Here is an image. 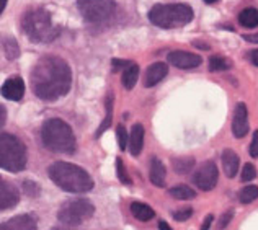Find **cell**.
<instances>
[{
    "label": "cell",
    "instance_id": "cell-1",
    "mask_svg": "<svg viewBox=\"0 0 258 230\" xmlns=\"http://www.w3.org/2000/svg\"><path fill=\"white\" fill-rule=\"evenodd\" d=\"M72 85L71 65L57 56H44L31 70V89L38 98L54 101L69 93Z\"/></svg>",
    "mask_w": 258,
    "mask_h": 230
},
{
    "label": "cell",
    "instance_id": "cell-2",
    "mask_svg": "<svg viewBox=\"0 0 258 230\" xmlns=\"http://www.w3.org/2000/svg\"><path fill=\"white\" fill-rule=\"evenodd\" d=\"M51 181L67 193H88L93 189V180L84 168L69 162H54L47 168Z\"/></svg>",
    "mask_w": 258,
    "mask_h": 230
},
{
    "label": "cell",
    "instance_id": "cell-3",
    "mask_svg": "<svg viewBox=\"0 0 258 230\" xmlns=\"http://www.w3.org/2000/svg\"><path fill=\"white\" fill-rule=\"evenodd\" d=\"M22 30L33 43H52L60 35V28L54 25L51 13L41 7H33L23 13Z\"/></svg>",
    "mask_w": 258,
    "mask_h": 230
},
{
    "label": "cell",
    "instance_id": "cell-4",
    "mask_svg": "<svg viewBox=\"0 0 258 230\" xmlns=\"http://www.w3.org/2000/svg\"><path fill=\"white\" fill-rule=\"evenodd\" d=\"M43 145L51 152L57 154H74L77 148L76 136L71 126L62 119H47L41 129Z\"/></svg>",
    "mask_w": 258,
    "mask_h": 230
},
{
    "label": "cell",
    "instance_id": "cell-5",
    "mask_svg": "<svg viewBox=\"0 0 258 230\" xmlns=\"http://www.w3.org/2000/svg\"><path fill=\"white\" fill-rule=\"evenodd\" d=\"M195 18L193 9L186 4H157L149 12V20L159 28H180Z\"/></svg>",
    "mask_w": 258,
    "mask_h": 230
},
{
    "label": "cell",
    "instance_id": "cell-6",
    "mask_svg": "<svg viewBox=\"0 0 258 230\" xmlns=\"http://www.w3.org/2000/svg\"><path fill=\"white\" fill-rule=\"evenodd\" d=\"M26 162H28V152L22 139L13 134H0V168L18 173L25 170Z\"/></svg>",
    "mask_w": 258,
    "mask_h": 230
},
{
    "label": "cell",
    "instance_id": "cell-7",
    "mask_svg": "<svg viewBox=\"0 0 258 230\" xmlns=\"http://www.w3.org/2000/svg\"><path fill=\"white\" fill-rule=\"evenodd\" d=\"M93 214H95L93 202L84 198H77V199H71L64 202L62 207H60L57 212V219L66 225L76 227V225L84 224V222L90 219Z\"/></svg>",
    "mask_w": 258,
    "mask_h": 230
},
{
    "label": "cell",
    "instance_id": "cell-8",
    "mask_svg": "<svg viewBox=\"0 0 258 230\" xmlns=\"http://www.w3.org/2000/svg\"><path fill=\"white\" fill-rule=\"evenodd\" d=\"M79 12L90 25H101L110 22L116 13L114 0H77Z\"/></svg>",
    "mask_w": 258,
    "mask_h": 230
},
{
    "label": "cell",
    "instance_id": "cell-9",
    "mask_svg": "<svg viewBox=\"0 0 258 230\" xmlns=\"http://www.w3.org/2000/svg\"><path fill=\"white\" fill-rule=\"evenodd\" d=\"M217 178H219L217 167L214 162L209 160V162H205L200 168H196V172L193 175V183L198 186L201 191H211L217 185Z\"/></svg>",
    "mask_w": 258,
    "mask_h": 230
},
{
    "label": "cell",
    "instance_id": "cell-10",
    "mask_svg": "<svg viewBox=\"0 0 258 230\" xmlns=\"http://www.w3.org/2000/svg\"><path fill=\"white\" fill-rule=\"evenodd\" d=\"M168 64H172L178 69H195V67L201 65L203 59L201 56L195 52H186V51H172L167 56Z\"/></svg>",
    "mask_w": 258,
    "mask_h": 230
},
{
    "label": "cell",
    "instance_id": "cell-11",
    "mask_svg": "<svg viewBox=\"0 0 258 230\" xmlns=\"http://www.w3.org/2000/svg\"><path fill=\"white\" fill-rule=\"evenodd\" d=\"M20 193L12 181L0 177V211H7L18 204Z\"/></svg>",
    "mask_w": 258,
    "mask_h": 230
},
{
    "label": "cell",
    "instance_id": "cell-12",
    "mask_svg": "<svg viewBox=\"0 0 258 230\" xmlns=\"http://www.w3.org/2000/svg\"><path fill=\"white\" fill-rule=\"evenodd\" d=\"M0 95H2L4 98L10 100V101H20L25 95L23 79L18 77V75H13L10 79H7L5 84L2 85V89H0Z\"/></svg>",
    "mask_w": 258,
    "mask_h": 230
},
{
    "label": "cell",
    "instance_id": "cell-13",
    "mask_svg": "<svg viewBox=\"0 0 258 230\" xmlns=\"http://www.w3.org/2000/svg\"><path fill=\"white\" fill-rule=\"evenodd\" d=\"M0 230H38V220L31 214L15 215L0 224Z\"/></svg>",
    "mask_w": 258,
    "mask_h": 230
},
{
    "label": "cell",
    "instance_id": "cell-14",
    "mask_svg": "<svg viewBox=\"0 0 258 230\" xmlns=\"http://www.w3.org/2000/svg\"><path fill=\"white\" fill-rule=\"evenodd\" d=\"M248 111L243 103H237L234 111V121H232V132L237 139H242L248 132Z\"/></svg>",
    "mask_w": 258,
    "mask_h": 230
},
{
    "label": "cell",
    "instance_id": "cell-15",
    "mask_svg": "<svg viewBox=\"0 0 258 230\" xmlns=\"http://www.w3.org/2000/svg\"><path fill=\"white\" fill-rule=\"evenodd\" d=\"M167 73H168V65L165 62H154L146 72L144 85L147 87V89H151V87L162 82V80L165 79Z\"/></svg>",
    "mask_w": 258,
    "mask_h": 230
},
{
    "label": "cell",
    "instance_id": "cell-16",
    "mask_svg": "<svg viewBox=\"0 0 258 230\" xmlns=\"http://www.w3.org/2000/svg\"><path fill=\"white\" fill-rule=\"evenodd\" d=\"M129 152H131L133 157H138L142 152V147H144V127L142 124H134L131 134H129Z\"/></svg>",
    "mask_w": 258,
    "mask_h": 230
},
{
    "label": "cell",
    "instance_id": "cell-17",
    "mask_svg": "<svg viewBox=\"0 0 258 230\" xmlns=\"http://www.w3.org/2000/svg\"><path fill=\"white\" fill-rule=\"evenodd\" d=\"M222 168H224V173H226L227 178H234L237 172H239V165H240V160H239V155H237L234 150H227L222 152Z\"/></svg>",
    "mask_w": 258,
    "mask_h": 230
},
{
    "label": "cell",
    "instance_id": "cell-18",
    "mask_svg": "<svg viewBox=\"0 0 258 230\" xmlns=\"http://www.w3.org/2000/svg\"><path fill=\"white\" fill-rule=\"evenodd\" d=\"M165 177H167V172H165L164 164H162L157 157H154L151 160V172H149L151 183L157 188H164L165 186Z\"/></svg>",
    "mask_w": 258,
    "mask_h": 230
},
{
    "label": "cell",
    "instance_id": "cell-19",
    "mask_svg": "<svg viewBox=\"0 0 258 230\" xmlns=\"http://www.w3.org/2000/svg\"><path fill=\"white\" fill-rule=\"evenodd\" d=\"M131 214L141 222L151 220V219H154V215H155L154 209L151 206L146 204V202H139V201H136L131 204Z\"/></svg>",
    "mask_w": 258,
    "mask_h": 230
},
{
    "label": "cell",
    "instance_id": "cell-20",
    "mask_svg": "<svg viewBox=\"0 0 258 230\" xmlns=\"http://www.w3.org/2000/svg\"><path fill=\"white\" fill-rule=\"evenodd\" d=\"M138 77H139V65L131 62L127 67H124L123 77H121V82L126 90H133L134 85L138 84Z\"/></svg>",
    "mask_w": 258,
    "mask_h": 230
},
{
    "label": "cell",
    "instance_id": "cell-21",
    "mask_svg": "<svg viewBox=\"0 0 258 230\" xmlns=\"http://www.w3.org/2000/svg\"><path fill=\"white\" fill-rule=\"evenodd\" d=\"M239 23L245 28H256L258 26V10L256 9H245L240 12Z\"/></svg>",
    "mask_w": 258,
    "mask_h": 230
},
{
    "label": "cell",
    "instance_id": "cell-22",
    "mask_svg": "<svg viewBox=\"0 0 258 230\" xmlns=\"http://www.w3.org/2000/svg\"><path fill=\"white\" fill-rule=\"evenodd\" d=\"M168 193H170V196L173 199H178V201H189V199H193L196 196V193L193 191V189L189 186H186V185L173 186Z\"/></svg>",
    "mask_w": 258,
    "mask_h": 230
},
{
    "label": "cell",
    "instance_id": "cell-23",
    "mask_svg": "<svg viewBox=\"0 0 258 230\" xmlns=\"http://www.w3.org/2000/svg\"><path fill=\"white\" fill-rule=\"evenodd\" d=\"M173 170L180 175H185L188 172H191V168L195 167V159L193 157H180L172 160Z\"/></svg>",
    "mask_w": 258,
    "mask_h": 230
},
{
    "label": "cell",
    "instance_id": "cell-24",
    "mask_svg": "<svg viewBox=\"0 0 258 230\" xmlns=\"http://www.w3.org/2000/svg\"><path fill=\"white\" fill-rule=\"evenodd\" d=\"M258 198V186L255 185H248V186H243L240 191H239V201L242 204H250Z\"/></svg>",
    "mask_w": 258,
    "mask_h": 230
},
{
    "label": "cell",
    "instance_id": "cell-25",
    "mask_svg": "<svg viewBox=\"0 0 258 230\" xmlns=\"http://www.w3.org/2000/svg\"><path fill=\"white\" fill-rule=\"evenodd\" d=\"M111 116H113V95L110 93V95H108V100H106V118H105L103 123H101V126L98 127L97 137H100L101 134H103L108 129V127H110V124H111Z\"/></svg>",
    "mask_w": 258,
    "mask_h": 230
},
{
    "label": "cell",
    "instance_id": "cell-26",
    "mask_svg": "<svg viewBox=\"0 0 258 230\" xmlns=\"http://www.w3.org/2000/svg\"><path fill=\"white\" fill-rule=\"evenodd\" d=\"M230 69V62L222 56H213L209 59V70L211 72H221Z\"/></svg>",
    "mask_w": 258,
    "mask_h": 230
},
{
    "label": "cell",
    "instance_id": "cell-27",
    "mask_svg": "<svg viewBox=\"0 0 258 230\" xmlns=\"http://www.w3.org/2000/svg\"><path fill=\"white\" fill-rule=\"evenodd\" d=\"M4 51L9 59H17L20 56V47L18 43L13 38H5L4 39Z\"/></svg>",
    "mask_w": 258,
    "mask_h": 230
},
{
    "label": "cell",
    "instance_id": "cell-28",
    "mask_svg": "<svg viewBox=\"0 0 258 230\" xmlns=\"http://www.w3.org/2000/svg\"><path fill=\"white\" fill-rule=\"evenodd\" d=\"M116 175H118V178L121 183H124V185H131V178H129V175L126 172V167L123 164V160L118 159L116 160Z\"/></svg>",
    "mask_w": 258,
    "mask_h": 230
},
{
    "label": "cell",
    "instance_id": "cell-29",
    "mask_svg": "<svg viewBox=\"0 0 258 230\" xmlns=\"http://www.w3.org/2000/svg\"><path fill=\"white\" fill-rule=\"evenodd\" d=\"M116 137H118V145H119V148H121V150H126L127 142H129V136H127V132L124 129V126H118Z\"/></svg>",
    "mask_w": 258,
    "mask_h": 230
},
{
    "label": "cell",
    "instance_id": "cell-30",
    "mask_svg": "<svg viewBox=\"0 0 258 230\" xmlns=\"http://www.w3.org/2000/svg\"><path fill=\"white\" fill-rule=\"evenodd\" d=\"M256 177V170L252 164H245L242 168V181H252Z\"/></svg>",
    "mask_w": 258,
    "mask_h": 230
},
{
    "label": "cell",
    "instance_id": "cell-31",
    "mask_svg": "<svg viewBox=\"0 0 258 230\" xmlns=\"http://www.w3.org/2000/svg\"><path fill=\"white\" fill-rule=\"evenodd\" d=\"M191 215H193V209L191 207H183V209H180V211L173 212V219L178 220V222H185V220H188L189 217H191Z\"/></svg>",
    "mask_w": 258,
    "mask_h": 230
},
{
    "label": "cell",
    "instance_id": "cell-32",
    "mask_svg": "<svg viewBox=\"0 0 258 230\" xmlns=\"http://www.w3.org/2000/svg\"><path fill=\"white\" fill-rule=\"evenodd\" d=\"M232 217H234V211L230 209V211H226L224 212L221 217H219V222H217V228L219 230H222V228H226L229 224H230V220H232Z\"/></svg>",
    "mask_w": 258,
    "mask_h": 230
},
{
    "label": "cell",
    "instance_id": "cell-33",
    "mask_svg": "<svg viewBox=\"0 0 258 230\" xmlns=\"http://www.w3.org/2000/svg\"><path fill=\"white\" fill-rule=\"evenodd\" d=\"M250 155L253 159L258 157V131L253 134V139H252V144H250Z\"/></svg>",
    "mask_w": 258,
    "mask_h": 230
},
{
    "label": "cell",
    "instance_id": "cell-34",
    "mask_svg": "<svg viewBox=\"0 0 258 230\" xmlns=\"http://www.w3.org/2000/svg\"><path fill=\"white\" fill-rule=\"evenodd\" d=\"M213 220H214V217L211 214L206 215V219H205V222H203V225H201V230H209V227H211V224H213Z\"/></svg>",
    "mask_w": 258,
    "mask_h": 230
},
{
    "label": "cell",
    "instance_id": "cell-35",
    "mask_svg": "<svg viewBox=\"0 0 258 230\" xmlns=\"http://www.w3.org/2000/svg\"><path fill=\"white\" fill-rule=\"evenodd\" d=\"M5 121H7V110L4 105H0V127L5 124Z\"/></svg>",
    "mask_w": 258,
    "mask_h": 230
},
{
    "label": "cell",
    "instance_id": "cell-36",
    "mask_svg": "<svg viewBox=\"0 0 258 230\" xmlns=\"http://www.w3.org/2000/svg\"><path fill=\"white\" fill-rule=\"evenodd\" d=\"M129 64V60H118V59H114L113 60V65H114V69H118V67H127Z\"/></svg>",
    "mask_w": 258,
    "mask_h": 230
},
{
    "label": "cell",
    "instance_id": "cell-37",
    "mask_svg": "<svg viewBox=\"0 0 258 230\" xmlns=\"http://www.w3.org/2000/svg\"><path fill=\"white\" fill-rule=\"evenodd\" d=\"M250 60H252V64L258 67V49L252 51L250 52Z\"/></svg>",
    "mask_w": 258,
    "mask_h": 230
},
{
    "label": "cell",
    "instance_id": "cell-38",
    "mask_svg": "<svg viewBox=\"0 0 258 230\" xmlns=\"http://www.w3.org/2000/svg\"><path fill=\"white\" fill-rule=\"evenodd\" d=\"M159 230H173L165 220H159Z\"/></svg>",
    "mask_w": 258,
    "mask_h": 230
},
{
    "label": "cell",
    "instance_id": "cell-39",
    "mask_svg": "<svg viewBox=\"0 0 258 230\" xmlns=\"http://www.w3.org/2000/svg\"><path fill=\"white\" fill-rule=\"evenodd\" d=\"M5 5H7V0H0V15H2V12L5 9Z\"/></svg>",
    "mask_w": 258,
    "mask_h": 230
},
{
    "label": "cell",
    "instance_id": "cell-40",
    "mask_svg": "<svg viewBox=\"0 0 258 230\" xmlns=\"http://www.w3.org/2000/svg\"><path fill=\"white\" fill-rule=\"evenodd\" d=\"M206 4H214V2H217V0H205Z\"/></svg>",
    "mask_w": 258,
    "mask_h": 230
},
{
    "label": "cell",
    "instance_id": "cell-41",
    "mask_svg": "<svg viewBox=\"0 0 258 230\" xmlns=\"http://www.w3.org/2000/svg\"><path fill=\"white\" fill-rule=\"evenodd\" d=\"M51 230H67V228H60V227H54V228H51Z\"/></svg>",
    "mask_w": 258,
    "mask_h": 230
}]
</instances>
